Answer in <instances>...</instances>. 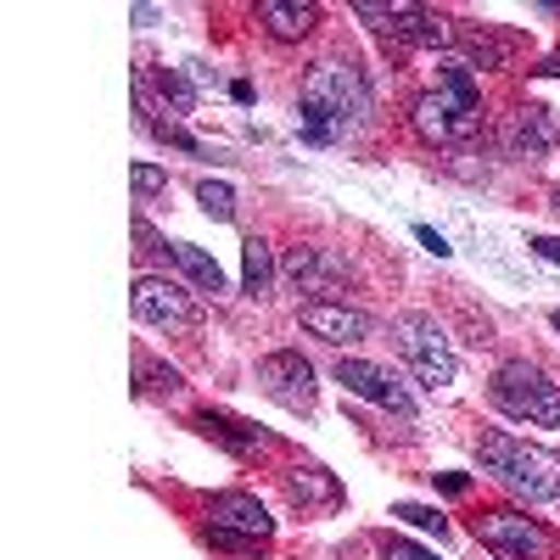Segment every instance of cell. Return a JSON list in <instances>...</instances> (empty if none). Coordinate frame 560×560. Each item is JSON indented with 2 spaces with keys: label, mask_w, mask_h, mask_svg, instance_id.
Wrapping results in <instances>:
<instances>
[{
  "label": "cell",
  "mask_w": 560,
  "mask_h": 560,
  "mask_svg": "<svg viewBox=\"0 0 560 560\" xmlns=\"http://www.w3.org/2000/svg\"><path fill=\"white\" fill-rule=\"evenodd\" d=\"M382 560H438L432 549H420L409 538H382Z\"/></svg>",
  "instance_id": "484cf974"
},
{
  "label": "cell",
  "mask_w": 560,
  "mask_h": 560,
  "mask_svg": "<svg viewBox=\"0 0 560 560\" xmlns=\"http://www.w3.org/2000/svg\"><path fill=\"white\" fill-rule=\"evenodd\" d=\"M197 202H202L208 219H230V213H236V191H230L224 179H202L197 185Z\"/></svg>",
  "instance_id": "7402d4cb"
},
{
  "label": "cell",
  "mask_w": 560,
  "mask_h": 560,
  "mask_svg": "<svg viewBox=\"0 0 560 560\" xmlns=\"http://www.w3.org/2000/svg\"><path fill=\"white\" fill-rule=\"evenodd\" d=\"M242 287H247L253 298H264V292L275 287V253H269L264 236H247V242H242Z\"/></svg>",
  "instance_id": "ac0fdd59"
},
{
  "label": "cell",
  "mask_w": 560,
  "mask_h": 560,
  "mask_svg": "<svg viewBox=\"0 0 560 560\" xmlns=\"http://www.w3.org/2000/svg\"><path fill=\"white\" fill-rule=\"evenodd\" d=\"M549 202H555V208H560V185H555V197H549Z\"/></svg>",
  "instance_id": "1f68e13d"
},
{
  "label": "cell",
  "mask_w": 560,
  "mask_h": 560,
  "mask_svg": "<svg viewBox=\"0 0 560 560\" xmlns=\"http://www.w3.org/2000/svg\"><path fill=\"white\" fill-rule=\"evenodd\" d=\"M197 427H202V438H213V443L230 448V454H258V448H269V432H258L253 420L219 415V409H202V415H197Z\"/></svg>",
  "instance_id": "9a60e30c"
},
{
  "label": "cell",
  "mask_w": 560,
  "mask_h": 560,
  "mask_svg": "<svg viewBox=\"0 0 560 560\" xmlns=\"http://www.w3.org/2000/svg\"><path fill=\"white\" fill-rule=\"evenodd\" d=\"M370 107H376V96H370V79H364L359 62H319V68H308L303 96H298L303 147H337V140H348L353 129L370 124Z\"/></svg>",
  "instance_id": "6da1fadb"
},
{
  "label": "cell",
  "mask_w": 560,
  "mask_h": 560,
  "mask_svg": "<svg viewBox=\"0 0 560 560\" xmlns=\"http://www.w3.org/2000/svg\"><path fill=\"white\" fill-rule=\"evenodd\" d=\"M527 247H533V253H538L544 264H560V236H533Z\"/></svg>",
  "instance_id": "4316f807"
},
{
  "label": "cell",
  "mask_w": 560,
  "mask_h": 560,
  "mask_svg": "<svg viewBox=\"0 0 560 560\" xmlns=\"http://www.w3.org/2000/svg\"><path fill=\"white\" fill-rule=\"evenodd\" d=\"M471 533L493 560H555V538L522 510H482Z\"/></svg>",
  "instance_id": "277c9868"
},
{
  "label": "cell",
  "mask_w": 560,
  "mask_h": 560,
  "mask_svg": "<svg viewBox=\"0 0 560 560\" xmlns=\"http://www.w3.org/2000/svg\"><path fill=\"white\" fill-rule=\"evenodd\" d=\"M482 471L499 477L510 493H522L533 504H549L560 493V471H555V459L544 448H527L522 438H510V432H488L482 438Z\"/></svg>",
  "instance_id": "7a4b0ae2"
},
{
  "label": "cell",
  "mask_w": 560,
  "mask_h": 560,
  "mask_svg": "<svg viewBox=\"0 0 560 560\" xmlns=\"http://www.w3.org/2000/svg\"><path fill=\"white\" fill-rule=\"evenodd\" d=\"M488 398L510 420H527V427H560V387L549 382V370H538L533 359H504L493 370Z\"/></svg>",
  "instance_id": "3957f363"
},
{
  "label": "cell",
  "mask_w": 560,
  "mask_h": 560,
  "mask_svg": "<svg viewBox=\"0 0 560 560\" xmlns=\"http://www.w3.org/2000/svg\"><path fill=\"white\" fill-rule=\"evenodd\" d=\"M163 253H168V258H174L185 275H191L202 292H224V269H219V264H213L202 247H191V242H163Z\"/></svg>",
  "instance_id": "e0dca14e"
},
{
  "label": "cell",
  "mask_w": 560,
  "mask_h": 560,
  "mask_svg": "<svg viewBox=\"0 0 560 560\" xmlns=\"http://www.w3.org/2000/svg\"><path fill=\"white\" fill-rule=\"evenodd\" d=\"M353 12L370 28H382L387 39H398V45H443L448 39V23L432 18V12H420V7H370V0H359Z\"/></svg>",
  "instance_id": "ba28073f"
},
{
  "label": "cell",
  "mask_w": 560,
  "mask_h": 560,
  "mask_svg": "<svg viewBox=\"0 0 560 560\" xmlns=\"http://www.w3.org/2000/svg\"><path fill=\"white\" fill-rule=\"evenodd\" d=\"M287 275H292V287L298 292H337L342 287V258H331V253H325V247H298L292 258H287Z\"/></svg>",
  "instance_id": "4fadbf2b"
},
{
  "label": "cell",
  "mask_w": 560,
  "mask_h": 560,
  "mask_svg": "<svg viewBox=\"0 0 560 560\" xmlns=\"http://www.w3.org/2000/svg\"><path fill=\"white\" fill-rule=\"evenodd\" d=\"M129 308L140 325H197V303L185 298L174 280H158V275H140L135 280V292H129Z\"/></svg>",
  "instance_id": "52a82bcc"
},
{
  "label": "cell",
  "mask_w": 560,
  "mask_h": 560,
  "mask_svg": "<svg viewBox=\"0 0 560 560\" xmlns=\"http://www.w3.org/2000/svg\"><path fill=\"white\" fill-rule=\"evenodd\" d=\"M258 23H264L275 39H303V34L319 23V7H314V0H264Z\"/></svg>",
  "instance_id": "2e32d148"
},
{
  "label": "cell",
  "mask_w": 560,
  "mask_h": 560,
  "mask_svg": "<svg viewBox=\"0 0 560 560\" xmlns=\"http://www.w3.org/2000/svg\"><path fill=\"white\" fill-rule=\"evenodd\" d=\"M152 79H158V96H163V107H168V113H191V107H197L191 73H179V68H158Z\"/></svg>",
  "instance_id": "44dd1931"
},
{
  "label": "cell",
  "mask_w": 560,
  "mask_h": 560,
  "mask_svg": "<svg viewBox=\"0 0 560 560\" xmlns=\"http://www.w3.org/2000/svg\"><path fill=\"white\" fill-rule=\"evenodd\" d=\"M303 331L342 348V342H364V337H370V319H364L359 308H348V303L314 298V303H303Z\"/></svg>",
  "instance_id": "30bf717a"
},
{
  "label": "cell",
  "mask_w": 560,
  "mask_h": 560,
  "mask_svg": "<svg viewBox=\"0 0 560 560\" xmlns=\"http://www.w3.org/2000/svg\"><path fill=\"white\" fill-rule=\"evenodd\" d=\"M398 348H404V359L415 364V376L427 382L432 393H438V387H454L459 359H454L448 337L438 331V319H427V314H404V319H398Z\"/></svg>",
  "instance_id": "5b68a950"
},
{
  "label": "cell",
  "mask_w": 560,
  "mask_h": 560,
  "mask_svg": "<svg viewBox=\"0 0 560 560\" xmlns=\"http://www.w3.org/2000/svg\"><path fill=\"white\" fill-rule=\"evenodd\" d=\"M393 516L398 522H409V527H420V533H448V516H443V510H432V504H393Z\"/></svg>",
  "instance_id": "603a6c76"
},
{
  "label": "cell",
  "mask_w": 560,
  "mask_h": 560,
  "mask_svg": "<svg viewBox=\"0 0 560 560\" xmlns=\"http://www.w3.org/2000/svg\"><path fill=\"white\" fill-rule=\"evenodd\" d=\"M129 185H135V197H158L163 185H168V174H163L158 163H135V168H129Z\"/></svg>",
  "instance_id": "cb8c5ba5"
},
{
  "label": "cell",
  "mask_w": 560,
  "mask_h": 560,
  "mask_svg": "<svg viewBox=\"0 0 560 560\" xmlns=\"http://www.w3.org/2000/svg\"><path fill=\"white\" fill-rule=\"evenodd\" d=\"M337 382L348 387V393H359V398H370V404H382V409H393V415H415V398L404 393V382L393 376V370H382V364H370V359H342L337 364Z\"/></svg>",
  "instance_id": "9c48e42d"
},
{
  "label": "cell",
  "mask_w": 560,
  "mask_h": 560,
  "mask_svg": "<svg viewBox=\"0 0 560 560\" xmlns=\"http://www.w3.org/2000/svg\"><path fill=\"white\" fill-rule=\"evenodd\" d=\"M415 236H420V242H427V253H438V258H448V242L438 236V230H427V224H420V230H415Z\"/></svg>",
  "instance_id": "83f0119b"
},
{
  "label": "cell",
  "mask_w": 560,
  "mask_h": 560,
  "mask_svg": "<svg viewBox=\"0 0 560 560\" xmlns=\"http://www.w3.org/2000/svg\"><path fill=\"white\" fill-rule=\"evenodd\" d=\"M438 488H443V493H465V488H471V477H465V471H443Z\"/></svg>",
  "instance_id": "f1b7e54d"
},
{
  "label": "cell",
  "mask_w": 560,
  "mask_h": 560,
  "mask_svg": "<svg viewBox=\"0 0 560 560\" xmlns=\"http://www.w3.org/2000/svg\"><path fill=\"white\" fill-rule=\"evenodd\" d=\"M258 387L292 415H308L314 409V364L303 353H269L258 364Z\"/></svg>",
  "instance_id": "8992f818"
},
{
  "label": "cell",
  "mask_w": 560,
  "mask_h": 560,
  "mask_svg": "<svg viewBox=\"0 0 560 560\" xmlns=\"http://www.w3.org/2000/svg\"><path fill=\"white\" fill-rule=\"evenodd\" d=\"M549 325H555V331H560V308H555V314H549Z\"/></svg>",
  "instance_id": "4dcf8cb0"
},
{
  "label": "cell",
  "mask_w": 560,
  "mask_h": 560,
  "mask_svg": "<svg viewBox=\"0 0 560 560\" xmlns=\"http://www.w3.org/2000/svg\"><path fill=\"white\" fill-rule=\"evenodd\" d=\"M533 73H538V79H560V51H555V57H544Z\"/></svg>",
  "instance_id": "f546056e"
},
{
  "label": "cell",
  "mask_w": 560,
  "mask_h": 560,
  "mask_svg": "<svg viewBox=\"0 0 560 560\" xmlns=\"http://www.w3.org/2000/svg\"><path fill=\"white\" fill-rule=\"evenodd\" d=\"M208 516H213V527H230V533L275 538V516H269L253 493H213V499H208Z\"/></svg>",
  "instance_id": "7c38bea8"
},
{
  "label": "cell",
  "mask_w": 560,
  "mask_h": 560,
  "mask_svg": "<svg viewBox=\"0 0 560 560\" xmlns=\"http://www.w3.org/2000/svg\"><path fill=\"white\" fill-rule=\"evenodd\" d=\"M287 493H292V504H303V516H308V510H337L342 504L337 477L325 471V465H314V459H303V465L287 471Z\"/></svg>",
  "instance_id": "5bb4252c"
},
{
  "label": "cell",
  "mask_w": 560,
  "mask_h": 560,
  "mask_svg": "<svg viewBox=\"0 0 560 560\" xmlns=\"http://www.w3.org/2000/svg\"><path fill=\"white\" fill-rule=\"evenodd\" d=\"M549 140H555V118H549V107H522V118H516V147H522L527 158H538Z\"/></svg>",
  "instance_id": "d6986e66"
},
{
  "label": "cell",
  "mask_w": 560,
  "mask_h": 560,
  "mask_svg": "<svg viewBox=\"0 0 560 560\" xmlns=\"http://www.w3.org/2000/svg\"><path fill=\"white\" fill-rule=\"evenodd\" d=\"M438 102L448 107V118H454L459 135H471V129L482 124V90H477V79H471V68H465V62H443V73H438Z\"/></svg>",
  "instance_id": "8fae6325"
},
{
  "label": "cell",
  "mask_w": 560,
  "mask_h": 560,
  "mask_svg": "<svg viewBox=\"0 0 560 560\" xmlns=\"http://www.w3.org/2000/svg\"><path fill=\"white\" fill-rule=\"evenodd\" d=\"M415 129L427 135L432 147H443V140H454V135H459V129H454V118H448V107L438 102V90H432V96H420V102H415Z\"/></svg>",
  "instance_id": "ffe728a7"
},
{
  "label": "cell",
  "mask_w": 560,
  "mask_h": 560,
  "mask_svg": "<svg viewBox=\"0 0 560 560\" xmlns=\"http://www.w3.org/2000/svg\"><path fill=\"white\" fill-rule=\"evenodd\" d=\"M140 376H147V382H140V393H147V387L179 393V370H174V364H152V359H140Z\"/></svg>",
  "instance_id": "d4e9b609"
}]
</instances>
